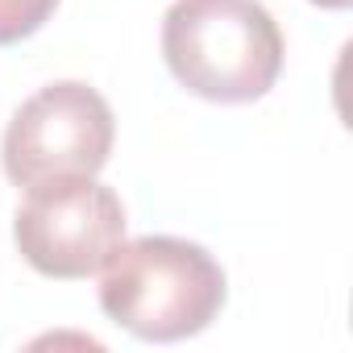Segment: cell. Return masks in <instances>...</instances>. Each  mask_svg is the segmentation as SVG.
<instances>
[{"instance_id": "obj_1", "label": "cell", "mask_w": 353, "mask_h": 353, "mask_svg": "<svg viewBox=\"0 0 353 353\" xmlns=\"http://www.w3.org/2000/svg\"><path fill=\"white\" fill-rule=\"evenodd\" d=\"M225 295L221 262L204 245L166 233L121 241L100 274L104 316L158 345L200 336L221 316Z\"/></svg>"}, {"instance_id": "obj_5", "label": "cell", "mask_w": 353, "mask_h": 353, "mask_svg": "<svg viewBox=\"0 0 353 353\" xmlns=\"http://www.w3.org/2000/svg\"><path fill=\"white\" fill-rule=\"evenodd\" d=\"M54 9L59 0H0V46H17L34 38Z\"/></svg>"}, {"instance_id": "obj_4", "label": "cell", "mask_w": 353, "mask_h": 353, "mask_svg": "<svg viewBox=\"0 0 353 353\" xmlns=\"http://www.w3.org/2000/svg\"><path fill=\"white\" fill-rule=\"evenodd\" d=\"M117 141L108 100L79 83L59 79L38 88L9 121L0 162L17 188L59 179V174H100Z\"/></svg>"}, {"instance_id": "obj_3", "label": "cell", "mask_w": 353, "mask_h": 353, "mask_svg": "<svg viewBox=\"0 0 353 353\" xmlns=\"http://www.w3.org/2000/svg\"><path fill=\"white\" fill-rule=\"evenodd\" d=\"M13 241L21 258L46 279H88L125 241V204L96 174H59L30 183L26 204L13 216Z\"/></svg>"}, {"instance_id": "obj_6", "label": "cell", "mask_w": 353, "mask_h": 353, "mask_svg": "<svg viewBox=\"0 0 353 353\" xmlns=\"http://www.w3.org/2000/svg\"><path fill=\"white\" fill-rule=\"evenodd\" d=\"M312 5H316V9H328V13H345L353 0H312Z\"/></svg>"}, {"instance_id": "obj_2", "label": "cell", "mask_w": 353, "mask_h": 353, "mask_svg": "<svg viewBox=\"0 0 353 353\" xmlns=\"http://www.w3.org/2000/svg\"><path fill=\"white\" fill-rule=\"evenodd\" d=\"M279 21L258 0H174L162 17V59L192 96L212 104L262 100L283 71Z\"/></svg>"}]
</instances>
